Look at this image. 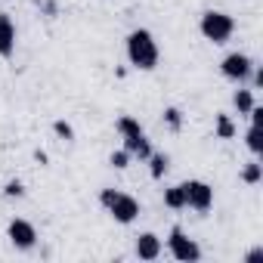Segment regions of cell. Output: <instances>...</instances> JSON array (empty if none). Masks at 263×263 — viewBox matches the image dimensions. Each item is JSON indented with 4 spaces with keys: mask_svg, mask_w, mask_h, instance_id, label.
I'll use <instances>...</instances> for the list:
<instances>
[{
    "mask_svg": "<svg viewBox=\"0 0 263 263\" xmlns=\"http://www.w3.org/2000/svg\"><path fill=\"white\" fill-rule=\"evenodd\" d=\"M164 124H167L171 130H180V127H183V111H180V108H174V105H171V108H164Z\"/></svg>",
    "mask_w": 263,
    "mask_h": 263,
    "instance_id": "19",
    "label": "cell"
},
{
    "mask_svg": "<svg viewBox=\"0 0 263 263\" xmlns=\"http://www.w3.org/2000/svg\"><path fill=\"white\" fill-rule=\"evenodd\" d=\"M183 186V195H186V208H195L198 214L211 211L214 204V189L204 183V180H189V183H180Z\"/></svg>",
    "mask_w": 263,
    "mask_h": 263,
    "instance_id": "5",
    "label": "cell"
},
{
    "mask_svg": "<svg viewBox=\"0 0 263 263\" xmlns=\"http://www.w3.org/2000/svg\"><path fill=\"white\" fill-rule=\"evenodd\" d=\"M146 161H149V174H152V180H161V177L167 174V164H171L167 155H155V152H152Z\"/></svg>",
    "mask_w": 263,
    "mask_h": 263,
    "instance_id": "12",
    "label": "cell"
},
{
    "mask_svg": "<svg viewBox=\"0 0 263 263\" xmlns=\"http://www.w3.org/2000/svg\"><path fill=\"white\" fill-rule=\"evenodd\" d=\"M232 102H235L238 115H248V111L254 108V93H251V90H238V93L232 96Z\"/></svg>",
    "mask_w": 263,
    "mask_h": 263,
    "instance_id": "15",
    "label": "cell"
},
{
    "mask_svg": "<svg viewBox=\"0 0 263 263\" xmlns=\"http://www.w3.org/2000/svg\"><path fill=\"white\" fill-rule=\"evenodd\" d=\"M248 263H257V260H263V248H254V251H248V257H245Z\"/></svg>",
    "mask_w": 263,
    "mask_h": 263,
    "instance_id": "23",
    "label": "cell"
},
{
    "mask_svg": "<svg viewBox=\"0 0 263 263\" xmlns=\"http://www.w3.org/2000/svg\"><path fill=\"white\" fill-rule=\"evenodd\" d=\"M217 137L220 140H232L235 137V124L229 115H217Z\"/></svg>",
    "mask_w": 263,
    "mask_h": 263,
    "instance_id": "14",
    "label": "cell"
},
{
    "mask_svg": "<svg viewBox=\"0 0 263 263\" xmlns=\"http://www.w3.org/2000/svg\"><path fill=\"white\" fill-rule=\"evenodd\" d=\"M108 164H111V167H118V171H124V167L130 164V152H127V149H118V152H111Z\"/></svg>",
    "mask_w": 263,
    "mask_h": 263,
    "instance_id": "20",
    "label": "cell"
},
{
    "mask_svg": "<svg viewBox=\"0 0 263 263\" xmlns=\"http://www.w3.org/2000/svg\"><path fill=\"white\" fill-rule=\"evenodd\" d=\"M137 257L140 260H158L161 257V238L155 232H143L137 238Z\"/></svg>",
    "mask_w": 263,
    "mask_h": 263,
    "instance_id": "8",
    "label": "cell"
},
{
    "mask_svg": "<svg viewBox=\"0 0 263 263\" xmlns=\"http://www.w3.org/2000/svg\"><path fill=\"white\" fill-rule=\"evenodd\" d=\"M4 195H7V198H22V195H25V186H22L19 180H10V183L4 186Z\"/></svg>",
    "mask_w": 263,
    "mask_h": 263,
    "instance_id": "21",
    "label": "cell"
},
{
    "mask_svg": "<svg viewBox=\"0 0 263 263\" xmlns=\"http://www.w3.org/2000/svg\"><path fill=\"white\" fill-rule=\"evenodd\" d=\"M115 127H118V134H121L124 140H127V137H140V134H143V124H140L134 115H121Z\"/></svg>",
    "mask_w": 263,
    "mask_h": 263,
    "instance_id": "11",
    "label": "cell"
},
{
    "mask_svg": "<svg viewBox=\"0 0 263 263\" xmlns=\"http://www.w3.org/2000/svg\"><path fill=\"white\" fill-rule=\"evenodd\" d=\"M245 143H248V149L254 152V155H260L263 152V140H260V127H254L251 124V130L245 134Z\"/></svg>",
    "mask_w": 263,
    "mask_h": 263,
    "instance_id": "17",
    "label": "cell"
},
{
    "mask_svg": "<svg viewBox=\"0 0 263 263\" xmlns=\"http://www.w3.org/2000/svg\"><path fill=\"white\" fill-rule=\"evenodd\" d=\"M16 50V25L7 13H0V56H13Z\"/></svg>",
    "mask_w": 263,
    "mask_h": 263,
    "instance_id": "9",
    "label": "cell"
},
{
    "mask_svg": "<svg viewBox=\"0 0 263 263\" xmlns=\"http://www.w3.org/2000/svg\"><path fill=\"white\" fill-rule=\"evenodd\" d=\"M53 134H56L59 140H65V143H71V140H74V127H71L68 121H56V124H53Z\"/></svg>",
    "mask_w": 263,
    "mask_h": 263,
    "instance_id": "18",
    "label": "cell"
},
{
    "mask_svg": "<svg viewBox=\"0 0 263 263\" xmlns=\"http://www.w3.org/2000/svg\"><path fill=\"white\" fill-rule=\"evenodd\" d=\"M124 149H127L130 155H137L140 161H146V158L152 155V146H149L146 134H140V137H127V140H124Z\"/></svg>",
    "mask_w": 263,
    "mask_h": 263,
    "instance_id": "10",
    "label": "cell"
},
{
    "mask_svg": "<svg viewBox=\"0 0 263 263\" xmlns=\"http://www.w3.org/2000/svg\"><path fill=\"white\" fill-rule=\"evenodd\" d=\"M127 59H130V65H137L143 71H152L158 65V44H155L152 31L137 28L127 34Z\"/></svg>",
    "mask_w": 263,
    "mask_h": 263,
    "instance_id": "1",
    "label": "cell"
},
{
    "mask_svg": "<svg viewBox=\"0 0 263 263\" xmlns=\"http://www.w3.org/2000/svg\"><path fill=\"white\" fill-rule=\"evenodd\" d=\"M241 180H245L248 186H254V183H260V180H263V164H257V161H251V164H245V171H241Z\"/></svg>",
    "mask_w": 263,
    "mask_h": 263,
    "instance_id": "16",
    "label": "cell"
},
{
    "mask_svg": "<svg viewBox=\"0 0 263 263\" xmlns=\"http://www.w3.org/2000/svg\"><path fill=\"white\" fill-rule=\"evenodd\" d=\"M164 204H167L171 211H183V208H186V195H183V186H171V189L164 192Z\"/></svg>",
    "mask_w": 263,
    "mask_h": 263,
    "instance_id": "13",
    "label": "cell"
},
{
    "mask_svg": "<svg viewBox=\"0 0 263 263\" xmlns=\"http://www.w3.org/2000/svg\"><path fill=\"white\" fill-rule=\"evenodd\" d=\"M99 201L108 208V214L118 220V223H134L137 217H140V201L137 198H130V195H124V192H115V189H102L99 192Z\"/></svg>",
    "mask_w": 263,
    "mask_h": 263,
    "instance_id": "2",
    "label": "cell"
},
{
    "mask_svg": "<svg viewBox=\"0 0 263 263\" xmlns=\"http://www.w3.org/2000/svg\"><path fill=\"white\" fill-rule=\"evenodd\" d=\"M235 31V22L229 13H220V10H208L201 16V34L211 41V44H226Z\"/></svg>",
    "mask_w": 263,
    "mask_h": 263,
    "instance_id": "3",
    "label": "cell"
},
{
    "mask_svg": "<svg viewBox=\"0 0 263 263\" xmlns=\"http://www.w3.org/2000/svg\"><path fill=\"white\" fill-rule=\"evenodd\" d=\"M248 115H251V124H254V127H260V124H263V108H260V105H254Z\"/></svg>",
    "mask_w": 263,
    "mask_h": 263,
    "instance_id": "22",
    "label": "cell"
},
{
    "mask_svg": "<svg viewBox=\"0 0 263 263\" xmlns=\"http://www.w3.org/2000/svg\"><path fill=\"white\" fill-rule=\"evenodd\" d=\"M167 248H171L174 260H180V263H195V260H201V248H198V245H195V238H189L180 226H174V229H171Z\"/></svg>",
    "mask_w": 263,
    "mask_h": 263,
    "instance_id": "4",
    "label": "cell"
},
{
    "mask_svg": "<svg viewBox=\"0 0 263 263\" xmlns=\"http://www.w3.org/2000/svg\"><path fill=\"white\" fill-rule=\"evenodd\" d=\"M7 235H10V241H13L19 251H31L34 241H37V229H34L28 220H13V223L7 226Z\"/></svg>",
    "mask_w": 263,
    "mask_h": 263,
    "instance_id": "7",
    "label": "cell"
},
{
    "mask_svg": "<svg viewBox=\"0 0 263 263\" xmlns=\"http://www.w3.org/2000/svg\"><path fill=\"white\" fill-rule=\"evenodd\" d=\"M251 68H254V62H251V56H245V53H229V56L220 62V71H223V78H229V81H245V78L251 74Z\"/></svg>",
    "mask_w": 263,
    "mask_h": 263,
    "instance_id": "6",
    "label": "cell"
}]
</instances>
